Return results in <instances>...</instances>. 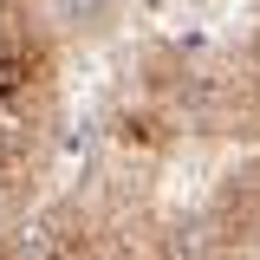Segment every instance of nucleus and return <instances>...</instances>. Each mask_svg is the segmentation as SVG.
Masks as SVG:
<instances>
[{
    "label": "nucleus",
    "instance_id": "obj_1",
    "mask_svg": "<svg viewBox=\"0 0 260 260\" xmlns=\"http://www.w3.org/2000/svg\"><path fill=\"white\" fill-rule=\"evenodd\" d=\"M59 39L32 0H0V182L26 189L59 137Z\"/></svg>",
    "mask_w": 260,
    "mask_h": 260
},
{
    "label": "nucleus",
    "instance_id": "obj_3",
    "mask_svg": "<svg viewBox=\"0 0 260 260\" xmlns=\"http://www.w3.org/2000/svg\"><path fill=\"white\" fill-rule=\"evenodd\" d=\"M241 72L254 78V91H260V26H254V39H247V59H241Z\"/></svg>",
    "mask_w": 260,
    "mask_h": 260
},
{
    "label": "nucleus",
    "instance_id": "obj_4",
    "mask_svg": "<svg viewBox=\"0 0 260 260\" xmlns=\"http://www.w3.org/2000/svg\"><path fill=\"white\" fill-rule=\"evenodd\" d=\"M0 260H26V254H13V247H7V241H0Z\"/></svg>",
    "mask_w": 260,
    "mask_h": 260
},
{
    "label": "nucleus",
    "instance_id": "obj_2",
    "mask_svg": "<svg viewBox=\"0 0 260 260\" xmlns=\"http://www.w3.org/2000/svg\"><path fill=\"white\" fill-rule=\"evenodd\" d=\"M202 234H208V247H247V241H260V162H241L215 189Z\"/></svg>",
    "mask_w": 260,
    "mask_h": 260
}]
</instances>
